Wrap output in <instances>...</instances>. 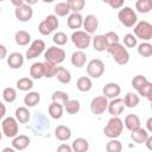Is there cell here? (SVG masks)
<instances>
[{
  "label": "cell",
  "instance_id": "14",
  "mask_svg": "<svg viewBox=\"0 0 152 152\" xmlns=\"http://www.w3.org/2000/svg\"><path fill=\"white\" fill-rule=\"evenodd\" d=\"M30 138L25 134H17L12 140V147L15 151H23L30 146Z\"/></svg>",
  "mask_w": 152,
  "mask_h": 152
},
{
  "label": "cell",
  "instance_id": "40",
  "mask_svg": "<svg viewBox=\"0 0 152 152\" xmlns=\"http://www.w3.org/2000/svg\"><path fill=\"white\" fill-rule=\"evenodd\" d=\"M138 94L139 95H141L142 97H146L148 101H151V94H152V83L150 82V81H147L146 83H144L138 90Z\"/></svg>",
  "mask_w": 152,
  "mask_h": 152
},
{
  "label": "cell",
  "instance_id": "29",
  "mask_svg": "<svg viewBox=\"0 0 152 152\" xmlns=\"http://www.w3.org/2000/svg\"><path fill=\"white\" fill-rule=\"evenodd\" d=\"M40 102V94L38 91H30L24 97V104L26 107H34Z\"/></svg>",
  "mask_w": 152,
  "mask_h": 152
},
{
  "label": "cell",
  "instance_id": "1",
  "mask_svg": "<svg viewBox=\"0 0 152 152\" xmlns=\"http://www.w3.org/2000/svg\"><path fill=\"white\" fill-rule=\"evenodd\" d=\"M107 51L113 57L115 63L119 65H126L129 62V53H128L127 49L120 43L109 44L107 46Z\"/></svg>",
  "mask_w": 152,
  "mask_h": 152
},
{
  "label": "cell",
  "instance_id": "61",
  "mask_svg": "<svg viewBox=\"0 0 152 152\" xmlns=\"http://www.w3.org/2000/svg\"><path fill=\"white\" fill-rule=\"evenodd\" d=\"M2 1H5V0H0V2H2Z\"/></svg>",
  "mask_w": 152,
  "mask_h": 152
},
{
  "label": "cell",
  "instance_id": "11",
  "mask_svg": "<svg viewBox=\"0 0 152 152\" xmlns=\"http://www.w3.org/2000/svg\"><path fill=\"white\" fill-rule=\"evenodd\" d=\"M14 15L15 18L21 21V23H26V21H30L32 15H33V8L32 6L27 5V4H23L21 6H18L15 7L14 10Z\"/></svg>",
  "mask_w": 152,
  "mask_h": 152
},
{
  "label": "cell",
  "instance_id": "31",
  "mask_svg": "<svg viewBox=\"0 0 152 152\" xmlns=\"http://www.w3.org/2000/svg\"><path fill=\"white\" fill-rule=\"evenodd\" d=\"M30 76L33 80H40L43 76V62H34L30 68Z\"/></svg>",
  "mask_w": 152,
  "mask_h": 152
},
{
  "label": "cell",
  "instance_id": "54",
  "mask_svg": "<svg viewBox=\"0 0 152 152\" xmlns=\"http://www.w3.org/2000/svg\"><path fill=\"white\" fill-rule=\"evenodd\" d=\"M144 144L146 145V147H147L148 150H152V135H148Z\"/></svg>",
  "mask_w": 152,
  "mask_h": 152
},
{
  "label": "cell",
  "instance_id": "7",
  "mask_svg": "<svg viewBox=\"0 0 152 152\" xmlns=\"http://www.w3.org/2000/svg\"><path fill=\"white\" fill-rule=\"evenodd\" d=\"M44 58L53 64H61L65 59V51L62 48L50 46L44 51Z\"/></svg>",
  "mask_w": 152,
  "mask_h": 152
},
{
  "label": "cell",
  "instance_id": "12",
  "mask_svg": "<svg viewBox=\"0 0 152 152\" xmlns=\"http://www.w3.org/2000/svg\"><path fill=\"white\" fill-rule=\"evenodd\" d=\"M125 108L126 107L124 103V99H120L119 96L110 99V102H108V106H107V110L112 116H119L120 114L124 113Z\"/></svg>",
  "mask_w": 152,
  "mask_h": 152
},
{
  "label": "cell",
  "instance_id": "56",
  "mask_svg": "<svg viewBox=\"0 0 152 152\" xmlns=\"http://www.w3.org/2000/svg\"><path fill=\"white\" fill-rule=\"evenodd\" d=\"M38 2V0H25V4H27V5H30V6H33V5H36Z\"/></svg>",
  "mask_w": 152,
  "mask_h": 152
},
{
  "label": "cell",
  "instance_id": "37",
  "mask_svg": "<svg viewBox=\"0 0 152 152\" xmlns=\"http://www.w3.org/2000/svg\"><path fill=\"white\" fill-rule=\"evenodd\" d=\"M70 12L71 11L68 2H58L55 5V15L57 17H66Z\"/></svg>",
  "mask_w": 152,
  "mask_h": 152
},
{
  "label": "cell",
  "instance_id": "41",
  "mask_svg": "<svg viewBox=\"0 0 152 152\" xmlns=\"http://www.w3.org/2000/svg\"><path fill=\"white\" fill-rule=\"evenodd\" d=\"M66 2L70 7V11L76 13H81L86 6V0H66Z\"/></svg>",
  "mask_w": 152,
  "mask_h": 152
},
{
  "label": "cell",
  "instance_id": "27",
  "mask_svg": "<svg viewBox=\"0 0 152 152\" xmlns=\"http://www.w3.org/2000/svg\"><path fill=\"white\" fill-rule=\"evenodd\" d=\"M71 148L74 152H87L89 150V142L84 138H76L72 141Z\"/></svg>",
  "mask_w": 152,
  "mask_h": 152
},
{
  "label": "cell",
  "instance_id": "51",
  "mask_svg": "<svg viewBox=\"0 0 152 152\" xmlns=\"http://www.w3.org/2000/svg\"><path fill=\"white\" fill-rule=\"evenodd\" d=\"M7 57V49L5 45L0 44V59H4Z\"/></svg>",
  "mask_w": 152,
  "mask_h": 152
},
{
  "label": "cell",
  "instance_id": "45",
  "mask_svg": "<svg viewBox=\"0 0 152 152\" xmlns=\"http://www.w3.org/2000/svg\"><path fill=\"white\" fill-rule=\"evenodd\" d=\"M148 80L145 77V76H142V75H137V76H134L133 77V80H132V87L135 89V90H138L144 83H146Z\"/></svg>",
  "mask_w": 152,
  "mask_h": 152
},
{
  "label": "cell",
  "instance_id": "60",
  "mask_svg": "<svg viewBox=\"0 0 152 152\" xmlns=\"http://www.w3.org/2000/svg\"><path fill=\"white\" fill-rule=\"evenodd\" d=\"M102 1H103V2H104V4H108V2H109V1H110V0H102Z\"/></svg>",
  "mask_w": 152,
  "mask_h": 152
},
{
  "label": "cell",
  "instance_id": "6",
  "mask_svg": "<svg viewBox=\"0 0 152 152\" xmlns=\"http://www.w3.org/2000/svg\"><path fill=\"white\" fill-rule=\"evenodd\" d=\"M133 32L137 38H139L144 42H148L152 39V25L146 20H141V21L137 23Z\"/></svg>",
  "mask_w": 152,
  "mask_h": 152
},
{
  "label": "cell",
  "instance_id": "2",
  "mask_svg": "<svg viewBox=\"0 0 152 152\" xmlns=\"http://www.w3.org/2000/svg\"><path fill=\"white\" fill-rule=\"evenodd\" d=\"M124 131V121L119 116H112L103 128V133L109 139L119 138Z\"/></svg>",
  "mask_w": 152,
  "mask_h": 152
},
{
  "label": "cell",
  "instance_id": "38",
  "mask_svg": "<svg viewBox=\"0 0 152 152\" xmlns=\"http://www.w3.org/2000/svg\"><path fill=\"white\" fill-rule=\"evenodd\" d=\"M138 53L141 57H151L152 56V44L148 42H142L138 45Z\"/></svg>",
  "mask_w": 152,
  "mask_h": 152
},
{
  "label": "cell",
  "instance_id": "15",
  "mask_svg": "<svg viewBox=\"0 0 152 152\" xmlns=\"http://www.w3.org/2000/svg\"><path fill=\"white\" fill-rule=\"evenodd\" d=\"M102 93L103 95L107 97V99H114V97H118L121 93V88L118 83H114V82H109L107 83L103 89H102Z\"/></svg>",
  "mask_w": 152,
  "mask_h": 152
},
{
  "label": "cell",
  "instance_id": "10",
  "mask_svg": "<svg viewBox=\"0 0 152 152\" xmlns=\"http://www.w3.org/2000/svg\"><path fill=\"white\" fill-rule=\"evenodd\" d=\"M45 51V43L42 39H36L30 44V48L26 51L27 59H34L36 57L40 56Z\"/></svg>",
  "mask_w": 152,
  "mask_h": 152
},
{
  "label": "cell",
  "instance_id": "33",
  "mask_svg": "<svg viewBox=\"0 0 152 152\" xmlns=\"http://www.w3.org/2000/svg\"><path fill=\"white\" fill-rule=\"evenodd\" d=\"M135 8L139 13H142V14L150 13L152 10V0H137Z\"/></svg>",
  "mask_w": 152,
  "mask_h": 152
},
{
  "label": "cell",
  "instance_id": "62",
  "mask_svg": "<svg viewBox=\"0 0 152 152\" xmlns=\"http://www.w3.org/2000/svg\"><path fill=\"white\" fill-rule=\"evenodd\" d=\"M0 12H1V6H0Z\"/></svg>",
  "mask_w": 152,
  "mask_h": 152
},
{
  "label": "cell",
  "instance_id": "24",
  "mask_svg": "<svg viewBox=\"0 0 152 152\" xmlns=\"http://www.w3.org/2000/svg\"><path fill=\"white\" fill-rule=\"evenodd\" d=\"M107 46H108V42H107L104 34H96L93 38V48L96 51L102 52V51L107 50Z\"/></svg>",
  "mask_w": 152,
  "mask_h": 152
},
{
  "label": "cell",
  "instance_id": "18",
  "mask_svg": "<svg viewBox=\"0 0 152 152\" xmlns=\"http://www.w3.org/2000/svg\"><path fill=\"white\" fill-rule=\"evenodd\" d=\"M70 61H71V64L74 66L82 68L87 63V55H86V52H83V50H77V51L72 52Z\"/></svg>",
  "mask_w": 152,
  "mask_h": 152
},
{
  "label": "cell",
  "instance_id": "58",
  "mask_svg": "<svg viewBox=\"0 0 152 152\" xmlns=\"http://www.w3.org/2000/svg\"><path fill=\"white\" fill-rule=\"evenodd\" d=\"M43 2H45V4H51V2H53V0H42Z\"/></svg>",
  "mask_w": 152,
  "mask_h": 152
},
{
  "label": "cell",
  "instance_id": "50",
  "mask_svg": "<svg viewBox=\"0 0 152 152\" xmlns=\"http://www.w3.org/2000/svg\"><path fill=\"white\" fill-rule=\"evenodd\" d=\"M57 151L58 152H72V148H71V146H69L66 144H62L57 147Z\"/></svg>",
  "mask_w": 152,
  "mask_h": 152
},
{
  "label": "cell",
  "instance_id": "9",
  "mask_svg": "<svg viewBox=\"0 0 152 152\" xmlns=\"http://www.w3.org/2000/svg\"><path fill=\"white\" fill-rule=\"evenodd\" d=\"M107 106H108V99L104 95H100L91 100L90 110L95 115H101L107 110Z\"/></svg>",
  "mask_w": 152,
  "mask_h": 152
},
{
  "label": "cell",
  "instance_id": "53",
  "mask_svg": "<svg viewBox=\"0 0 152 152\" xmlns=\"http://www.w3.org/2000/svg\"><path fill=\"white\" fill-rule=\"evenodd\" d=\"M146 131L148 133H152V118H148L146 121Z\"/></svg>",
  "mask_w": 152,
  "mask_h": 152
},
{
  "label": "cell",
  "instance_id": "42",
  "mask_svg": "<svg viewBox=\"0 0 152 152\" xmlns=\"http://www.w3.org/2000/svg\"><path fill=\"white\" fill-rule=\"evenodd\" d=\"M121 150H122V145L118 140V138H113L106 144V151L107 152H120Z\"/></svg>",
  "mask_w": 152,
  "mask_h": 152
},
{
  "label": "cell",
  "instance_id": "20",
  "mask_svg": "<svg viewBox=\"0 0 152 152\" xmlns=\"http://www.w3.org/2000/svg\"><path fill=\"white\" fill-rule=\"evenodd\" d=\"M55 137L59 140V141H68L71 138V129L68 126L64 125H59L56 127L55 129Z\"/></svg>",
  "mask_w": 152,
  "mask_h": 152
},
{
  "label": "cell",
  "instance_id": "3",
  "mask_svg": "<svg viewBox=\"0 0 152 152\" xmlns=\"http://www.w3.org/2000/svg\"><path fill=\"white\" fill-rule=\"evenodd\" d=\"M118 19L126 27H133L138 23L137 13L134 12V10L132 7H128V6L121 7V10L118 13Z\"/></svg>",
  "mask_w": 152,
  "mask_h": 152
},
{
  "label": "cell",
  "instance_id": "30",
  "mask_svg": "<svg viewBox=\"0 0 152 152\" xmlns=\"http://www.w3.org/2000/svg\"><path fill=\"white\" fill-rule=\"evenodd\" d=\"M57 70V64H53L49 61H44L43 62V76L46 78H52L55 77Z\"/></svg>",
  "mask_w": 152,
  "mask_h": 152
},
{
  "label": "cell",
  "instance_id": "22",
  "mask_svg": "<svg viewBox=\"0 0 152 152\" xmlns=\"http://www.w3.org/2000/svg\"><path fill=\"white\" fill-rule=\"evenodd\" d=\"M55 77H57V80L62 83V84H68L71 82V74L68 69L63 68V66H57Z\"/></svg>",
  "mask_w": 152,
  "mask_h": 152
},
{
  "label": "cell",
  "instance_id": "5",
  "mask_svg": "<svg viewBox=\"0 0 152 152\" xmlns=\"http://www.w3.org/2000/svg\"><path fill=\"white\" fill-rule=\"evenodd\" d=\"M2 134L6 138H14L19 133V125L15 116H6L1 121Z\"/></svg>",
  "mask_w": 152,
  "mask_h": 152
},
{
  "label": "cell",
  "instance_id": "39",
  "mask_svg": "<svg viewBox=\"0 0 152 152\" xmlns=\"http://www.w3.org/2000/svg\"><path fill=\"white\" fill-rule=\"evenodd\" d=\"M2 99L7 103H12L17 100V91L12 87H7L2 90Z\"/></svg>",
  "mask_w": 152,
  "mask_h": 152
},
{
  "label": "cell",
  "instance_id": "35",
  "mask_svg": "<svg viewBox=\"0 0 152 152\" xmlns=\"http://www.w3.org/2000/svg\"><path fill=\"white\" fill-rule=\"evenodd\" d=\"M51 100H52V102H57V103L64 106V104L68 102V100H69V95H68V93H65V91L57 90V91H53V93H52Z\"/></svg>",
  "mask_w": 152,
  "mask_h": 152
},
{
  "label": "cell",
  "instance_id": "23",
  "mask_svg": "<svg viewBox=\"0 0 152 152\" xmlns=\"http://www.w3.org/2000/svg\"><path fill=\"white\" fill-rule=\"evenodd\" d=\"M14 40L18 45L20 46H26L28 45V43L31 42V34L25 31V30H19L15 32V36H14Z\"/></svg>",
  "mask_w": 152,
  "mask_h": 152
},
{
  "label": "cell",
  "instance_id": "21",
  "mask_svg": "<svg viewBox=\"0 0 152 152\" xmlns=\"http://www.w3.org/2000/svg\"><path fill=\"white\" fill-rule=\"evenodd\" d=\"M148 135H150V133L145 128H141V127H139L134 131H131V139L137 144H144Z\"/></svg>",
  "mask_w": 152,
  "mask_h": 152
},
{
  "label": "cell",
  "instance_id": "57",
  "mask_svg": "<svg viewBox=\"0 0 152 152\" xmlns=\"http://www.w3.org/2000/svg\"><path fill=\"white\" fill-rule=\"evenodd\" d=\"M2 151H4V152H6V151H10V152H14L15 150H14L13 147H5V148H4Z\"/></svg>",
  "mask_w": 152,
  "mask_h": 152
},
{
  "label": "cell",
  "instance_id": "13",
  "mask_svg": "<svg viewBox=\"0 0 152 152\" xmlns=\"http://www.w3.org/2000/svg\"><path fill=\"white\" fill-rule=\"evenodd\" d=\"M82 26L87 33L93 34V33H95V31L99 27V20L94 14H88V15H86V18H83Z\"/></svg>",
  "mask_w": 152,
  "mask_h": 152
},
{
  "label": "cell",
  "instance_id": "55",
  "mask_svg": "<svg viewBox=\"0 0 152 152\" xmlns=\"http://www.w3.org/2000/svg\"><path fill=\"white\" fill-rule=\"evenodd\" d=\"M11 4L13 6L18 7V6H21L23 4H25V0H11Z\"/></svg>",
  "mask_w": 152,
  "mask_h": 152
},
{
  "label": "cell",
  "instance_id": "26",
  "mask_svg": "<svg viewBox=\"0 0 152 152\" xmlns=\"http://www.w3.org/2000/svg\"><path fill=\"white\" fill-rule=\"evenodd\" d=\"M31 113L27 107H18L15 109V119L20 124H27L30 121Z\"/></svg>",
  "mask_w": 152,
  "mask_h": 152
},
{
  "label": "cell",
  "instance_id": "25",
  "mask_svg": "<svg viewBox=\"0 0 152 152\" xmlns=\"http://www.w3.org/2000/svg\"><path fill=\"white\" fill-rule=\"evenodd\" d=\"M48 112H49V115L55 119V120H58L63 116V112H64V106L57 103V102H52L49 108H48Z\"/></svg>",
  "mask_w": 152,
  "mask_h": 152
},
{
  "label": "cell",
  "instance_id": "32",
  "mask_svg": "<svg viewBox=\"0 0 152 152\" xmlns=\"http://www.w3.org/2000/svg\"><path fill=\"white\" fill-rule=\"evenodd\" d=\"M139 101H140L139 96L131 91L127 93L124 97V103H125V107H127V108H135L139 104Z\"/></svg>",
  "mask_w": 152,
  "mask_h": 152
},
{
  "label": "cell",
  "instance_id": "36",
  "mask_svg": "<svg viewBox=\"0 0 152 152\" xmlns=\"http://www.w3.org/2000/svg\"><path fill=\"white\" fill-rule=\"evenodd\" d=\"M64 109L66 110L68 114L74 115V114H76V113L80 112V109H81V103H80V101H77V100H70V99H69L68 102L64 104Z\"/></svg>",
  "mask_w": 152,
  "mask_h": 152
},
{
  "label": "cell",
  "instance_id": "4",
  "mask_svg": "<svg viewBox=\"0 0 152 152\" xmlns=\"http://www.w3.org/2000/svg\"><path fill=\"white\" fill-rule=\"evenodd\" d=\"M72 44L78 49V50H86L87 48H89L90 43H91V37L89 33H87L86 31L82 30H75L70 37Z\"/></svg>",
  "mask_w": 152,
  "mask_h": 152
},
{
  "label": "cell",
  "instance_id": "16",
  "mask_svg": "<svg viewBox=\"0 0 152 152\" xmlns=\"http://www.w3.org/2000/svg\"><path fill=\"white\" fill-rule=\"evenodd\" d=\"M7 64L11 69H20L24 64V56L20 52H12L7 56Z\"/></svg>",
  "mask_w": 152,
  "mask_h": 152
},
{
  "label": "cell",
  "instance_id": "19",
  "mask_svg": "<svg viewBox=\"0 0 152 152\" xmlns=\"http://www.w3.org/2000/svg\"><path fill=\"white\" fill-rule=\"evenodd\" d=\"M124 125H125V127L128 131H134V129H137V128L140 127L141 122H140V119H139L138 115H135V114H128V115L125 116Z\"/></svg>",
  "mask_w": 152,
  "mask_h": 152
},
{
  "label": "cell",
  "instance_id": "43",
  "mask_svg": "<svg viewBox=\"0 0 152 152\" xmlns=\"http://www.w3.org/2000/svg\"><path fill=\"white\" fill-rule=\"evenodd\" d=\"M68 36L64 32H56L52 37V42L57 45V46H63L68 43Z\"/></svg>",
  "mask_w": 152,
  "mask_h": 152
},
{
  "label": "cell",
  "instance_id": "46",
  "mask_svg": "<svg viewBox=\"0 0 152 152\" xmlns=\"http://www.w3.org/2000/svg\"><path fill=\"white\" fill-rule=\"evenodd\" d=\"M44 21L55 31L56 28H58V25H59V21H58V19H57V15H55V14H49L45 19H44Z\"/></svg>",
  "mask_w": 152,
  "mask_h": 152
},
{
  "label": "cell",
  "instance_id": "17",
  "mask_svg": "<svg viewBox=\"0 0 152 152\" xmlns=\"http://www.w3.org/2000/svg\"><path fill=\"white\" fill-rule=\"evenodd\" d=\"M66 24H68V27L71 28V30H78L82 27L83 25V17L81 15V13H76V12H72L71 14H69L68 19H66Z\"/></svg>",
  "mask_w": 152,
  "mask_h": 152
},
{
  "label": "cell",
  "instance_id": "44",
  "mask_svg": "<svg viewBox=\"0 0 152 152\" xmlns=\"http://www.w3.org/2000/svg\"><path fill=\"white\" fill-rule=\"evenodd\" d=\"M137 37L133 33H127L124 36V45L126 48H134L137 46Z\"/></svg>",
  "mask_w": 152,
  "mask_h": 152
},
{
  "label": "cell",
  "instance_id": "47",
  "mask_svg": "<svg viewBox=\"0 0 152 152\" xmlns=\"http://www.w3.org/2000/svg\"><path fill=\"white\" fill-rule=\"evenodd\" d=\"M38 31H39V33L43 34V36H49V34H51V33L53 32V30H52L44 20L39 23V25H38Z\"/></svg>",
  "mask_w": 152,
  "mask_h": 152
},
{
  "label": "cell",
  "instance_id": "48",
  "mask_svg": "<svg viewBox=\"0 0 152 152\" xmlns=\"http://www.w3.org/2000/svg\"><path fill=\"white\" fill-rule=\"evenodd\" d=\"M104 37H106V39L108 42V45L109 44H114V43H119V40H120L118 33L114 32V31H108L107 33H104Z\"/></svg>",
  "mask_w": 152,
  "mask_h": 152
},
{
  "label": "cell",
  "instance_id": "34",
  "mask_svg": "<svg viewBox=\"0 0 152 152\" xmlns=\"http://www.w3.org/2000/svg\"><path fill=\"white\" fill-rule=\"evenodd\" d=\"M17 88L21 91H28L33 88V81L28 77H21L17 81Z\"/></svg>",
  "mask_w": 152,
  "mask_h": 152
},
{
  "label": "cell",
  "instance_id": "52",
  "mask_svg": "<svg viewBox=\"0 0 152 152\" xmlns=\"http://www.w3.org/2000/svg\"><path fill=\"white\" fill-rule=\"evenodd\" d=\"M5 115H6V106L0 101V121L5 118Z\"/></svg>",
  "mask_w": 152,
  "mask_h": 152
},
{
  "label": "cell",
  "instance_id": "28",
  "mask_svg": "<svg viewBox=\"0 0 152 152\" xmlns=\"http://www.w3.org/2000/svg\"><path fill=\"white\" fill-rule=\"evenodd\" d=\"M76 87H77V89H78L80 91H82V93L89 91V90L91 89V87H93L91 78L88 77V76H82V77H80V78L77 80V82H76Z\"/></svg>",
  "mask_w": 152,
  "mask_h": 152
},
{
  "label": "cell",
  "instance_id": "59",
  "mask_svg": "<svg viewBox=\"0 0 152 152\" xmlns=\"http://www.w3.org/2000/svg\"><path fill=\"white\" fill-rule=\"evenodd\" d=\"M2 135H4V134H2V131H0V140L2 139Z\"/></svg>",
  "mask_w": 152,
  "mask_h": 152
},
{
  "label": "cell",
  "instance_id": "49",
  "mask_svg": "<svg viewBox=\"0 0 152 152\" xmlns=\"http://www.w3.org/2000/svg\"><path fill=\"white\" fill-rule=\"evenodd\" d=\"M124 4H125V0H110V1L108 2V5H109L113 10H119V8H121V7L124 6Z\"/></svg>",
  "mask_w": 152,
  "mask_h": 152
},
{
  "label": "cell",
  "instance_id": "8",
  "mask_svg": "<svg viewBox=\"0 0 152 152\" xmlns=\"http://www.w3.org/2000/svg\"><path fill=\"white\" fill-rule=\"evenodd\" d=\"M104 72V63L99 59L94 58L88 62L87 64V74L91 78H100Z\"/></svg>",
  "mask_w": 152,
  "mask_h": 152
}]
</instances>
